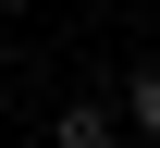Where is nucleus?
<instances>
[{
  "label": "nucleus",
  "instance_id": "nucleus-2",
  "mask_svg": "<svg viewBox=\"0 0 160 148\" xmlns=\"http://www.w3.org/2000/svg\"><path fill=\"white\" fill-rule=\"evenodd\" d=\"M136 136H160V74H136Z\"/></svg>",
  "mask_w": 160,
  "mask_h": 148
},
{
  "label": "nucleus",
  "instance_id": "nucleus-1",
  "mask_svg": "<svg viewBox=\"0 0 160 148\" xmlns=\"http://www.w3.org/2000/svg\"><path fill=\"white\" fill-rule=\"evenodd\" d=\"M49 148H111V111H99V99H74V111L49 124Z\"/></svg>",
  "mask_w": 160,
  "mask_h": 148
}]
</instances>
